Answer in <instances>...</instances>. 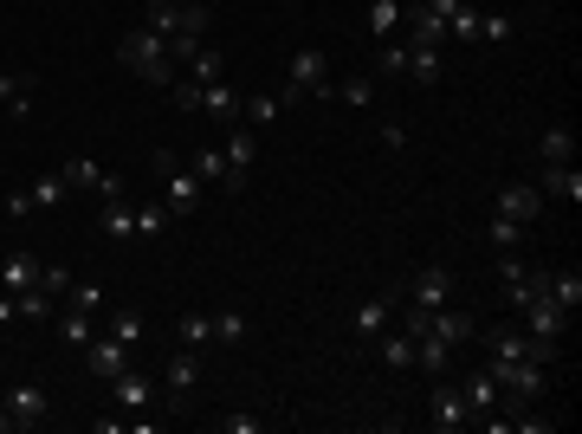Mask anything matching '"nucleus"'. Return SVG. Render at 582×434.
<instances>
[{"label":"nucleus","instance_id":"obj_1","mask_svg":"<svg viewBox=\"0 0 582 434\" xmlns=\"http://www.w3.org/2000/svg\"><path fill=\"white\" fill-rule=\"evenodd\" d=\"M117 65H123L130 78H143V85H156V91H169V85H175L169 39L149 33V26H136V33H123V39H117Z\"/></svg>","mask_w":582,"mask_h":434},{"label":"nucleus","instance_id":"obj_2","mask_svg":"<svg viewBox=\"0 0 582 434\" xmlns=\"http://www.w3.org/2000/svg\"><path fill=\"white\" fill-rule=\"evenodd\" d=\"M317 85H330V59H324V52H291V72H285L279 104H304V98H317Z\"/></svg>","mask_w":582,"mask_h":434},{"label":"nucleus","instance_id":"obj_3","mask_svg":"<svg viewBox=\"0 0 582 434\" xmlns=\"http://www.w3.org/2000/svg\"><path fill=\"white\" fill-rule=\"evenodd\" d=\"M65 188L97 195V201H117V195H123V175H104L91 156H65Z\"/></svg>","mask_w":582,"mask_h":434},{"label":"nucleus","instance_id":"obj_4","mask_svg":"<svg viewBox=\"0 0 582 434\" xmlns=\"http://www.w3.org/2000/svg\"><path fill=\"white\" fill-rule=\"evenodd\" d=\"M162 175H169V195H162V208H169L175 221L201 208V195H207V188L194 182V169H188V162H162Z\"/></svg>","mask_w":582,"mask_h":434},{"label":"nucleus","instance_id":"obj_5","mask_svg":"<svg viewBox=\"0 0 582 434\" xmlns=\"http://www.w3.org/2000/svg\"><path fill=\"white\" fill-rule=\"evenodd\" d=\"M7 415H13V428H39V422L52 415L46 383H13V389H7Z\"/></svg>","mask_w":582,"mask_h":434},{"label":"nucleus","instance_id":"obj_6","mask_svg":"<svg viewBox=\"0 0 582 434\" xmlns=\"http://www.w3.org/2000/svg\"><path fill=\"white\" fill-rule=\"evenodd\" d=\"M498 214L518 221V227H531L537 214H544V188H537V182H505V188H498Z\"/></svg>","mask_w":582,"mask_h":434},{"label":"nucleus","instance_id":"obj_7","mask_svg":"<svg viewBox=\"0 0 582 434\" xmlns=\"http://www.w3.org/2000/svg\"><path fill=\"white\" fill-rule=\"evenodd\" d=\"M518 324H524V331H537V337H557V344H563V331H570V311H563L550 292H537L531 305L518 311Z\"/></svg>","mask_w":582,"mask_h":434},{"label":"nucleus","instance_id":"obj_8","mask_svg":"<svg viewBox=\"0 0 582 434\" xmlns=\"http://www.w3.org/2000/svg\"><path fill=\"white\" fill-rule=\"evenodd\" d=\"M401 39H408V46H434L440 52V46H447V20L414 0V7H401Z\"/></svg>","mask_w":582,"mask_h":434},{"label":"nucleus","instance_id":"obj_9","mask_svg":"<svg viewBox=\"0 0 582 434\" xmlns=\"http://www.w3.org/2000/svg\"><path fill=\"white\" fill-rule=\"evenodd\" d=\"M85 370L97 376V383H110V376H117V370H130V350H123L117 344V337H91V344H85Z\"/></svg>","mask_w":582,"mask_h":434},{"label":"nucleus","instance_id":"obj_10","mask_svg":"<svg viewBox=\"0 0 582 434\" xmlns=\"http://www.w3.org/2000/svg\"><path fill=\"white\" fill-rule=\"evenodd\" d=\"M427 422H434L440 434H453V428L473 422V409H466V396H460L453 383H440V389H434V402H427Z\"/></svg>","mask_w":582,"mask_h":434},{"label":"nucleus","instance_id":"obj_11","mask_svg":"<svg viewBox=\"0 0 582 434\" xmlns=\"http://www.w3.org/2000/svg\"><path fill=\"white\" fill-rule=\"evenodd\" d=\"M194 376H201V357H194L188 344L175 350L169 363H162V383H169V402H175V409H188V389H194Z\"/></svg>","mask_w":582,"mask_h":434},{"label":"nucleus","instance_id":"obj_12","mask_svg":"<svg viewBox=\"0 0 582 434\" xmlns=\"http://www.w3.org/2000/svg\"><path fill=\"white\" fill-rule=\"evenodd\" d=\"M447 298H453V273H447V266H421V273H414V305H421V311H440V305H447Z\"/></svg>","mask_w":582,"mask_h":434},{"label":"nucleus","instance_id":"obj_13","mask_svg":"<svg viewBox=\"0 0 582 434\" xmlns=\"http://www.w3.org/2000/svg\"><path fill=\"white\" fill-rule=\"evenodd\" d=\"M460 396H466V409H473V422H479V415H492L498 402H505V389H498V376H492V370H466Z\"/></svg>","mask_w":582,"mask_h":434},{"label":"nucleus","instance_id":"obj_14","mask_svg":"<svg viewBox=\"0 0 582 434\" xmlns=\"http://www.w3.org/2000/svg\"><path fill=\"white\" fill-rule=\"evenodd\" d=\"M240 104H246V98H240V91L227 85V78H214V85H201V111L214 117V124H227V130H233V124H240Z\"/></svg>","mask_w":582,"mask_h":434},{"label":"nucleus","instance_id":"obj_15","mask_svg":"<svg viewBox=\"0 0 582 434\" xmlns=\"http://www.w3.org/2000/svg\"><path fill=\"white\" fill-rule=\"evenodd\" d=\"M110 396H117V409H149V402H156V383H149L143 370H117L110 376Z\"/></svg>","mask_w":582,"mask_h":434},{"label":"nucleus","instance_id":"obj_16","mask_svg":"<svg viewBox=\"0 0 582 434\" xmlns=\"http://www.w3.org/2000/svg\"><path fill=\"white\" fill-rule=\"evenodd\" d=\"M388 318H395V298L382 292V298H363V305H356V318H350V324H356V337H363V344H376V337L388 331Z\"/></svg>","mask_w":582,"mask_h":434},{"label":"nucleus","instance_id":"obj_17","mask_svg":"<svg viewBox=\"0 0 582 434\" xmlns=\"http://www.w3.org/2000/svg\"><path fill=\"white\" fill-rule=\"evenodd\" d=\"M434 337H440V344H447V350H466V344H473V337H479V324L466 318V311L440 305V311H434Z\"/></svg>","mask_w":582,"mask_h":434},{"label":"nucleus","instance_id":"obj_18","mask_svg":"<svg viewBox=\"0 0 582 434\" xmlns=\"http://www.w3.org/2000/svg\"><path fill=\"white\" fill-rule=\"evenodd\" d=\"M33 91H39L33 72H0V104H7V117H26V111H33Z\"/></svg>","mask_w":582,"mask_h":434},{"label":"nucleus","instance_id":"obj_19","mask_svg":"<svg viewBox=\"0 0 582 434\" xmlns=\"http://www.w3.org/2000/svg\"><path fill=\"white\" fill-rule=\"evenodd\" d=\"M537 188L576 208V201H582V175H576V162H544V182H537Z\"/></svg>","mask_w":582,"mask_h":434},{"label":"nucleus","instance_id":"obj_20","mask_svg":"<svg viewBox=\"0 0 582 434\" xmlns=\"http://www.w3.org/2000/svg\"><path fill=\"white\" fill-rule=\"evenodd\" d=\"M220 149H227V169H240V175H246V169L259 162V130H253V124H233Z\"/></svg>","mask_w":582,"mask_h":434},{"label":"nucleus","instance_id":"obj_21","mask_svg":"<svg viewBox=\"0 0 582 434\" xmlns=\"http://www.w3.org/2000/svg\"><path fill=\"white\" fill-rule=\"evenodd\" d=\"M188 169H194V182H201V188H220V182H227V149L201 143V149L188 156Z\"/></svg>","mask_w":582,"mask_h":434},{"label":"nucleus","instance_id":"obj_22","mask_svg":"<svg viewBox=\"0 0 582 434\" xmlns=\"http://www.w3.org/2000/svg\"><path fill=\"white\" fill-rule=\"evenodd\" d=\"M414 370H421V376H447V370H453V350L440 344L434 331H427V337H414Z\"/></svg>","mask_w":582,"mask_h":434},{"label":"nucleus","instance_id":"obj_23","mask_svg":"<svg viewBox=\"0 0 582 434\" xmlns=\"http://www.w3.org/2000/svg\"><path fill=\"white\" fill-rule=\"evenodd\" d=\"M39 286V260L33 253H7V266H0V292H26Z\"/></svg>","mask_w":582,"mask_h":434},{"label":"nucleus","instance_id":"obj_24","mask_svg":"<svg viewBox=\"0 0 582 434\" xmlns=\"http://www.w3.org/2000/svg\"><path fill=\"white\" fill-rule=\"evenodd\" d=\"M143 26H149V33H162V39H175V33H182V0H149Z\"/></svg>","mask_w":582,"mask_h":434},{"label":"nucleus","instance_id":"obj_25","mask_svg":"<svg viewBox=\"0 0 582 434\" xmlns=\"http://www.w3.org/2000/svg\"><path fill=\"white\" fill-rule=\"evenodd\" d=\"M59 337H65V344H72V350H85L91 344V337H97V311H65V318H59Z\"/></svg>","mask_w":582,"mask_h":434},{"label":"nucleus","instance_id":"obj_26","mask_svg":"<svg viewBox=\"0 0 582 434\" xmlns=\"http://www.w3.org/2000/svg\"><path fill=\"white\" fill-rule=\"evenodd\" d=\"M26 195H33V208H59V201L72 195V188H65V169H46V175H33V188H26Z\"/></svg>","mask_w":582,"mask_h":434},{"label":"nucleus","instance_id":"obj_27","mask_svg":"<svg viewBox=\"0 0 582 434\" xmlns=\"http://www.w3.org/2000/svg\"><path fill=\"white\" fill-rule=\"evenodd\" d=\"M550 298H557V305L570 311V318L582 311V273H576V266H563V273H550Z\"/></svg>","mask_w":582,"mask_h":434},{"label":"nucleus","instance_id":"obj_28","mask_svg":"<svg viewBox=\"0 0 582 434\" xmlns=\"http://www.w3.org/2000/svg\"><path fill=\"white\" fill-rule=\"evenodd\" d=\"M376 357H382V370H414V337L408 331H388Z\"/></svg>","mask_w":582,"mask_h":434},{"label":"nucleus","instance_id":"obj_29","mask_svg":"<svg viewBox=\"0 0 582 434\" xmlns=\"http://www.w3.org/2000/svg\"><path fill=\"white\" fill-rule=\"evenodd\" d=\"M401 33V0H376V7H369V39H395Z\"/></svg>","mask_w":582,"mask_h":434},{"label":"nucleus","instance_id":"obj_30","mask_svg":"<svg viewBox=\"0 0 582 434\" xmlns=\"http://www.w3.org/2000/svg\"><path fill=\"white\" fill-rule=\"evenodd\" d=\"M537 156H544V162H570L576 156V130L570 124H550L544 143H537Z\"/></svg>","mask_w":582,"mask_h":434},{"label":"nucleus","instance_id":"obj_31","mask_svg":"<svg viewBox=\"0 0 582 434\" xmlns=\"http://www.w3.org/2000/svg\"><path fill=\"white\" fill-rule=\"evenodd\" d=\"M447 46H479V7H473V0L447 20Z\"/></svg>","mask_w":582,"mask_h":434},{"label":"nucleus","instance_id":"obj_32","mask_svg":"<svg viewBox=\"0 0 582 434\" xmlns=\"http://www.w3.org/2000/svg\"><path fill=\"white\" fill-rule=\"evenodd\" d=\"M408 39H382L376 46V78H395V72H408Z\"/></svg>","mask_w":582,"mask_h":434},{"label":"nucleus","instance_id":"obj_33","mask_svg":"<svg viewBox=\"0 0 582 434\" xmlns=\"http://www.w3.org/2000/svg\"><path fill=\"white\" fill-rule=\"evenodd\" d=\"M104 234H110V240H136V208H130L123 195L104 208Z\"/></svg>","mask_w":582,"mask_h":434},{"label":"nucleus","instance_id":"obj_34","mask_svg":"<svg viewBox=\"0 0 582 434\" xmlns=\"http://www.w3.org/2000/svg\"><path fill=\"white\" fill-rule=\"evenodd\" d=\"M143 331H149V324H143V311H110V337H117L123 350H130V344H143Z\"/></svg>","mask_w":582,"mask_h":434},{"label":"nucleus","instance_id":"obj_35","mask_svg":"<svg viewBox=\"0 0 582 434\" xmlns=\"http://www.w3.org/2000/svg\"><path fill=\"white\" fill-rule=\"evenodd\" d=\"M188 78H194V85H214V78H227V59H220V52H194V59H188Z\"/></svg>","mask_w":582,"mask_h":434},{"label":"nucleus","instance_id":"obj_36","mask_svg":"<svg viewBox=\"0 0 582 434\" xmlns=\"http://www.w3.org/2000/svg\"><path fill=\"white\" fill-rule=\"evenodd\" d=\"M408 72H414V85H440V52L434 46H414L408 52Z\"/></svg>","mask_w":582,"mask_h":434},{"label":"nucleus","instance_id":"obj_37","mask_svg":"<svg viewBox=\"0 0 582 434\" xmlns=\"http://www.w3.org/2000/svg\"><path fill=\"white\" fill-rule=\"evenodd\" d=\"M485 240H492V253H518L524 227H518V221H505V214H492V227H485Z\"/></svg>","mask_w":582,"mask_h":434},{"label":"nucleus","instance_id":"obj_38","mask_svg":"<svg viewBox=\"0 0 582 434\" xmlns=\"http://www.w3.org/2000/svg\"><path fill=\"white\" fill-rule=\"evenodd\" d=\"M169 221H175V214H169V208H162V201H149V208H136V234H143V240H156V234H169Z\"/></svg>","mask_w":582,"mask_h":434},{"label":"nucleus","instance_id":"obj_39","mask_svg":"<svg viewBox=\"0 0 582 434\" xmlns=\"http://www.w3.org/2000/svg\"><path fill=\"white\" fill-rule=\"evenodd\" d=\"M337 98H343V104H376V72L343 78V85H337Z\"/></svg>","mask_w":582,"mask_h":434},{"label":"nucleus","instance_id":"obj_40","mask_svg":"<svg viewBox=\"0 0 582 434\" xmlns=\"http://www.w3.org/2000/svg\"><path fill=\"white\" fill-rule=\"evenodd\" d=\"M279 111H285V104H279V98H246V104H240V124H253V130H266V124H272V117H279Z\"/></svg>","mask_w":582,"mask_h":434},{"label":"nucleus","instance_id":"obj_41","mask_svg":"<svg viewBox=\"0 0 582 434\" xmlns=\"http://www.w3.org/2000/svg\"><path fill=\"white\" fill-rule=\"evenodd\" d=\"M207 337H214V311H188V318H182V344L201 350Z\"/></svg>","mask_w":582,"mask_h":434},{"label":"nucleus","instance_id":"obj_42","mask_svg":"<svg viewBox=\"0 0 582 434\" xmlns=\"http://www.w3.org/2000/svg\"><path fill=\"white\" fill-rule=\"evenodd\" d=\"M207 26H214V7H207V0H182V33L207 39Z\"/></svg>","mask_w":582,"mask_h":434},{"label":"nucleus","instance_id":"obj_43","mask_svg":"<svg viewBox=\"0 0 582 434\" xmlns=\"http://www.w3.org/2000/svg\"><path fill=\"white\" fill-rule=\"evenodd\" d=\"M505 39H511L505 13H479V46H505Z\"/></svg>","mask_w":582,"mask_h":434},{"label":"nucleus","instance_id":"obj_44","mask_svg":"<svg viewBox=\"0 0 582 434\" xmlns=\"http://www.w3.org/2000/svg\"><path fill=\"white\" fill-rule=\"evenodd\" d=\"M240 337H246L240 311H214V344H240Z\"/></svg>","mask_w":582,"mask_h":434},{"label":"nucleus","instance_id":"obj_45","mask_svg":"<svg viewBox=\"0 0 582 434\" xmlns=\"http://www.w3.org/2000/svg\"><path fill=\"white\" fill-rule=\"evenodd\" d=\"M65 305H78V311H97V305H104V286H91V279H72Z\"/></svg>","mask_w":582,"mask_h":434},{"label":"nucleus","instance_id":"obj_46","mask_svg":"<svg viewBox=\"0 0 582 434\" xmlns=\"http://www.w3.org/2000/svg\"><path fill=\"white\" fill-rule=\"evenodd\" d=\"M39 286H46L52 298H65V292H72V266H59V260H52V266H39Z\"/></svg>","mask_w":582,"mask_h":434},{"label":"nucleus","instance_id":"obj_47","mask_svg":"<svg viewBox=\"0 0 582 434\" xmlns=\"http://www.w3.org/2000/svg\"><path fill=\"white\" fill-rule=\"evenodd\" d=\"M169 98H175V111H201V85H194V78H175Z\"/></svg>","mask_w":582,"mask_h":434},{"label":"nucleus","instance_id":"obj_48","mask_svg":"<svg viewBox=\"0 0 582 434\" xmlns=\"http://www.w3.org/2000/svg\"><path fill=\"white\" fill-rule=\"evenodd\" d=\"M401 331H408V337H427V331H434V311H421V305L401 311Z\"/></svg>","mask_w":582,"mask_h":434},{"label":"nucleus","instance_id":"obj_49","mask_svg":"<svg viewBox=\"0 0 582 434\" xmlns=\"http://www.w3.org/2000/svg\"><path fill=\"white\" fill-rule=\"evenodd\" d=\"M0 214H7V221H26V214H33V195H26V188H13V195L0 201Z\"/></svg>","mask_w":582,"mask_h":434},{"label":"nucleus","instance_id":"obj_50","mask_svg":"<svg viewBox=\"0 0 582 434\" xmlns=\"http://www.w3.org/2000/svg\"><path fill=\"white\" fill-rule=\"evenodd\" d=\"M220 428L227 434H259V415H220Z\"/></svg>","mask_w":582,"mask_h":434},{"label":"nucleus","instance_id":"obj_51","mask_svg":"<svg viewBox=\"0 0 582 434\" xmlns=\"http://www.w3.org/2000/svg\"><path fill=\"white\" fill-rule=\"evenodd\" d=\"M421 7H427V13H440V20H453V13H460L466 0H421Z\"/></svg>","mask_w":582,"mask_h":434},{"label":"nucleus","instance_id":"obj_52","mask_svg":"<svg viewBox=\"0 0 582 434\" xmlns=\"http://www.w3.org/2000/svg\"><path fill=\"white\" fill-rule=\"evenodd\" d=\"M0 324H20V318H13V298H7V292H0Z\"/></svg>","mask_w":582,"mask_h":434},{"label":"nucleus","instance_id":"obj_53","mask_svg":"<svg viewBox=\"0 0 582 434\" xmlns=\"http://www.w3.org/2000/svg\"><path fill=\"white\" fill-rule=\"evenodd\" d=\"M0 434H13V415H7V402H0Z\"/></svg>","mask_w":582,"mask_h":434}]
</instances>
